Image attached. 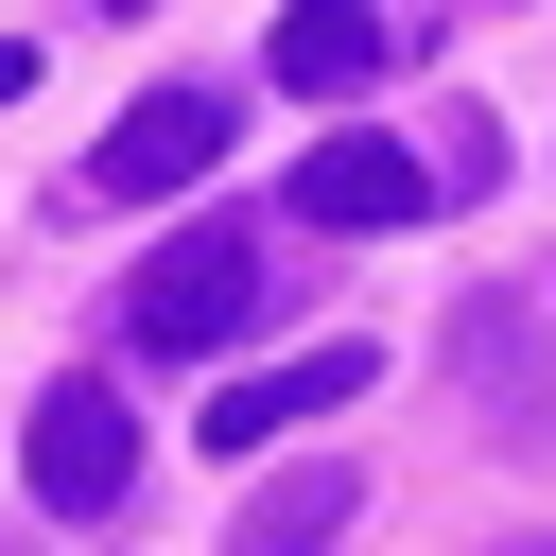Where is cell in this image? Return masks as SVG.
<instances>
[{
    "instance_id": "cell-2",
    "label": "cell",
    "mask_w": 556,
    "mask_h": 556,
    "mask_svg": "<svg viewBox=\"0 0 556 556\" xmlns=\"http://www.w3.org/2000/svg\"><path fill=\"white\" fill-rule=\"evenodd\" d=\"M226 139H243V87H191V70H174V87H139V104L104 122L87 191H104V208H156V191H208V174H226Z\"/></svg>"
},
{
    "instance_id": "cell-4",
    "label": "cell",
    "mask_w": 556,
    "mask_h": 556,
    "mask_svg": "<svg viewBox=\"0 0 556 556\" xmlns=\"http://www.w3.org/2000/svg\"><path fill=\"white\" fill-rule=\"evenodd\" d=\"M417 35H434V0H295L261 70H278L295 104H348V87H382V70L417 52Z\"/></svg>"
},
{
    "instance_id": "cell-9",
    "label": "cell",
    "mask_w": 556,
    "mask_h": 556,
    "mask_svg": "<svg viewBox=\"0 0 556 556\" xmlns=\"http://www.w3.org/2000/svg\"><path fill=\"white\" fill-rule=\"evenodd\" d=\"M17 87H35V52H17V35H0V104H17Z\"/></svg>"
},
{
    "instance_id": "cell-3",
    "label": "cell",
    "mask_w": 556,
    "mask_h": 556,
    "mask_svg": "<svg viewBox=\"0 0 556 556\" xmlns=\"http://www.w3.org/2000/svg\"><path fill=\"white\" fill-rule=\"evenodd\" d=\"M17 486H35L52 521H104V504L139 486V417H122V382H52V400L17 417Z\"/></svg>"
},
{
    "instance_id": "cell-10",
    "label": "cell",
    "mask_w": 556,
    "mask_h": 556,
    "mask_svg": "<svg viewBox=\"0 0 556 556\" xmlns=\"http://www.w3.org/2000/svg\"><path fill=\"white\" fill-rule=\"evenodd\" d=\"M104 17H156V0H104Z\"/></svg>"
},
{
    "instance_id": "cell-5",
    "label": "cell",
    "mask_w": 556,
    "mask_h": 556,
    "mask_svg": "<svg viewBox=\"0 0 556 556\" xmlns=\"http://www.w3.org/2000/svg\"><path fill=\"white\" fill-rule=\"evenodd\" d=\"M434 208V156H400V139H313L295 156V226H330V243H382V226H417Z\"/></svg>"
},
{
    "instance_id": "cell-8",
    "label": "cell",
    "mask_w": 556,
    "mask_h": 556,
    "mask_svg": "<svg viewBox=\"0 0 556 556\" xmlns=\"http://www.w3.org/2000/svg\"><path fill=\"white\" fill-rule=\"evenodd\" d=\"M348 521H365V469H348V452H313V469H278V486L243 504V539H226V556H330Z\"/></svg>"
},
{
    "instance_id": "cell-6",
    "label": "cell",
    "mask_w": 556,
    "mask_h": 556,
    "mask_svg": "<svg viewBox=\"0 0 556 556\" xmlns=\"http://www.w3.org/2000/svg\"><path fill=\"white\" fill-rule=\"evenodd\" d=\"M365 382H382V348H365V330H330V348L261 365V382H208V452H278L295 417H348Z\"/></svg>"
},
{
    "instance_id": "cell-7",
    "label": "cell",
    "mask_w": 556,
    "mask_h": 556,
    "mask_svg": "<svg viewBox=\"0 0 556 556\" xmlns=\"http://www.w3.org/2000/svg\"><path fill=\"white\" fill-rule=\"evenodd\" d=\"M452 365H469V400H504V452H556V348H539L521 295H469L452 313Z\"/></svg>"
},
{
    "instance_id": "cell-1",
    "label": "cell",
    "mask_w": 556,
    "mask_h": 556,
    "mask_svg": "<svg viewBox=\"0 0 556 556\" xmlns=\"http://www.w3.org/2000/svg\"><path fill=\"white\" fill-rule=\"evenodd\" d=\"M278 313V261H261V226L243 208H208V226H174L156 261H139V295H122V348H156V365H208V348H243Z\"/></svg>"
}]
</instances>
